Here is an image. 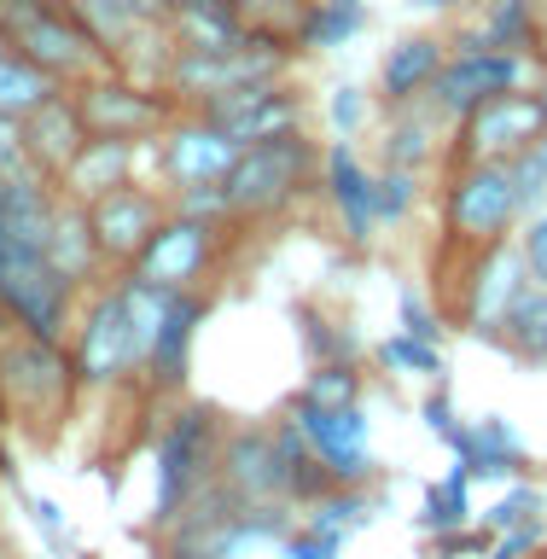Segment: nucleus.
I'll use <instances>...</instances> for the list:
<instances>
[{
    "label": "nucleus",
    "mask_w": 547,
    "mask_h": 559,
    "mask_svg": "<svg viewBox=\"0 0 547 559\" xmlns=\"http://www.w3.org/2000/svg\"><path fill=\"white\" fill-rule=\"evenodd\" d=\"M216 187H222L227 222L280 216L309 187H321V152H314V140L304 129H286L274 140H251V146H239V157L227 164V175Z\"/></svg>",
    "instance_id": "nucleus-1"
},
{
    "label": "nucleus",
    "mask_w": 547,
    "mask_h": 559,
    "mask_svg": "<svg viewBox=\"0 0 547 559\" xmlns=\"http://www.w3.org/2000/svg\"><path fill=\"white\" fill-rule=\"evenodd\" d=\"M0 41L12 52H24L35 70H47L59 87L117 64L99 35L76 17L70 0H0Z\"/></svg>",
    "instance_id": "nucleus-2"
},
{
    "label": "nucleus",
    "mask_w": 547,
    "mask_h": 559,
    "mask_svg": "<svg viewBox=\"0 0 547 559\" xmlns=\"http://www.w3.org/2000/svg\"><path fill=\"white\" fill-rule=\"evenodd\" d=\"M76 391L82 379L64 338H35V332H17L12 321H0V408L35 431H52L70 414Z\"/></svg>",
    "instance_id": "nucleus-3"
},
{
    "label": "nucleus",
    "mask_w": 547,
    "mask_h": 559,
    "mask_svg": "<svg viewBox=\"0 0 547 559\" xmlns=\"http://www.w3.org/2000/svg\"><path fill=\"white\" fill-rule=\"evenodd\" d=\"M524 216H531V204H524L513 157H454L449 187H443V234L454 251L496 245Z\"/></svg>",
    "instance_id": "nucleus-4"
},
{
    "label": "nucleus",
    "mask_w": 547,
    "mask_h": 559,
    "mask_svg": "<svg viewBox=\"0 0 547 559\" xmlns=\"http://www.w3.org/2000/svg\"><path fill=\"white\" fill-rule=\"evenodd\" d=\"M292 59H297L292 35L251 29L234 47H169L164 76H157V82L175 94V105H204V99H216V94H227V87H239V82L286 76Z\"/></svg>",
    "instance_id": "nucleus-5"
},
{
    "label": "nucleus",
    "mask_w": 547,
    "mask_h": 559,
    "mask_svg": "<svg viewBox=\"0 0 547 559\" xmlns=\"http://www.w3.org/2000/svg\"><path fill=\"white\" fill-rule=\"evenodd\" d=\"M70 94H76V111L87 122V134H111V140H157L175 117H181V105H175V94L164 82H146L122 64L70 82Z\"/></svg>",
    "instance_id": "nucleus-6"
},
{
    "label": "nucleus",
    "mask_w": 547,
    "mask_h": 559,
    "mask_svg": "<svg viewBox=\"0 0 547 559\" xmlns=\"http://www.w3.org/2000/svg\"><path fill=\"white\" fill-rule=\"evenodd\" d=\"M216 449H222V419L204 402H187L181 414L169 419L164 443H157V489H152V531H169L181 519V507L199 496L204 478H216Z\"/></svg>",
    "instance_id": "nucleus-7"
},
{
    "label": "nucleus",
    "mask_w": 547,
    "mask_h": 559,
    "mask_svg": "<svg viewBox=\"0 0 547 559\" xmlns=\"http://www.w3.org/2000/svg\"><path fill=\"white\" fill-rule=\"evenodd\" d=\"M513 87H536V52L531 47H449L443 70L431 82V111L461 122L466 111H478L484 99L513 94Z\"/></svg>",
    "instance_id": "nucleus-8"
},
{
    "label": "nucleus",
    "mask_w": 547,
    "mask_h": 559,
    "mask_svg": "<svg viewBox=\"0 0 547 559\" xmlns=\"http://www.w3.org/2000/svg\"><path fill=\"white\" fill-rule=\"evenodd\" d=\"M524 286H536V280L524 269L519 245L496 239V245H478V251H461V280L449 292V314L466 332H478V338H496L501 314L519 304Z\"/></svg>",
    "instance_id": "nucleus-9"
},
{
    "label": "nucleus",
    "mask_w": 547,
    "mask_h": 559,
    "mask_svg": "<svg viewBox=\"0 0 547 559\" xmlns=\"http://www.w3.org/2000/svg\"><path fill=\"white\" fill-rule=\"evenodd\" d=\"M70 361H76L82 391H117L134 379L129 367V280H111L105 292L87 297V309L70 321Z\"/></svg>",
    "instance_id": "nucleus-10"
},
{
    "label": "nucleus",
    "mask_w": 547,
    "mask_h": 559,
    "mask_svg": "<svg viewBox=\"0 0 547 559\" xmlns=\"http://www.w3.org/2000/svg\"><path fill=\"white\" fill-rule=\"evenodd\" d=\"M222 227L227 222L192 216V210H169V216L157 222V234L146 239V251H140L129 269L140 280H152V286H164V292H187V286H199V274L216 262Z\"/></svg>",
    "instance_id": "nucleus-11"
},
{
    "label": "nucleus",
    "mask_w": 547,
    "mask_h": 559,
    "mask_svg": "<svg viewBox=\"0 0 547 559\" xmlns=\"http://www.w3.org/2000/svg\"><path fill=\"white\" fill-rule=\"evenodd\" d=\"M204 122H216L239 140V146H251V140H274L286 129H304V99H297V87L286 76H262V82H239L227 87V94L192 105Z\"/></svg>",
    "instance_id": "nucleus-12"
},
{
    "label": "nucleus",
    "mask_w": 547,
    "mask_h": 559,
    "mask_svg": "<svg viewBox=\"0 0 547 559\" xmlns=\"http://www.w3.org/2000/svg\"><path fill=\"white\" fill-rule=\"evenodd\" d=\"M292 419H297V431L309 437V449L326 461L332 484H367L379 472L373 449H367L361 402H338V408H326V402H309L304 391H297L292 396Z\"/></svg>",
    "instance_id": "nucleus-13"
},
{
    "label": "nucleus",
    "mask_w": 547,
    "mask_h": 559,
    "mask_svg": "<svg viewBox=\"0 0 547 559\" xmlns=\"http://www.w3.org/2000/svg\"><path fill=\"white\" fill-rule=\"evenodd\" d=\"M164 216H169L164 199L140 181H122L111 192H99V199H87V234H94L99 262L105 269H129V262L146 251V239L157 234Z\"/></svg>",
    "instance_id": "nucleus-14"
},
{
    "label": "nucleus",
    "mask_w": 547,
    "mask_h": 559,
    "mask_svg": "<svg viewBox=\"0 0 547 559\" xmlns=\"http://www.w3.org/2000/svg\"><path fill=\"white\" fill-rule=\"evenodd\" d=\"M547 134V111L536 87H513V94L484 99L478 111L461 117V140L454 157H519L524 146H536Z\"/></svg>",
    "instance_id": "nucleus-15"
},
{
    "label": "nucleus",
    "mask_w": 547,
    "mask_h": 559,
    "mask_svg": "<svg viewBox=\"0 0 547 559\" xmlns=\"http://www.w3.org/2000/svg\"><path fill=\"white\" fill-rule=\"evenodd\" d=\"M216 478L234 489L239 501H286V478H292V466H286V449H280V431L274 426H239V431H227L222 437V449H216Z\"/></svg>",
    "instance_id": "nucleus-16"
},
{
    "label": "nucleus",
    "mask_w": 547,
    "mask_h": 559,
    "mask_svg": "<svg viewBox=\"0 0 547 559\" xmlns=\"http://www.w3.org/2000/svg\"><path fill=\"white\" fill-rule=\"evenodd\" d=\"M234 157H239V140L227 134V129H216V122H204L199 111L175 117L169 129L157 134V169H164L175 187H210V181H222Z\"/></svg>",
    "instance_id": "nucleus-17"
},
{
    "label": "nucleus",
    "mask_w": 547,
    "mask_h": 559,
    "mask_svg": "<svg viewBox=\"0 0 547 559\" xmlns=\"http://www.w3.org/2000/svg\"><path fill=\"white\" fill-rule=\"evenodd\" d=\"M321 187H326V199H332V210H338V222H344V239L349 245L373 239V227H379V181L367 175V164L356 157V146H349L344 134L321 152Z\"/></svg>",
    "instance_id": "nucleus-18"
},
{
    "label": "nucleus",
    "mask_w": 547,
    "mask_h": 559,
    "mask_svg": "<svg viewBox=\"0 0 547 559\" xmlns=\"http://www.w3.org/2000/svg\"><path fill=\"white\" fill-rule=\"evenodd\" d=\"M204 292L199 286H187V292H169V304H164V321H157V338H152V356L140 373L152 379V391H164L175 396L187 384V361H192V338H199V326H204Z\"/></svg>",
    "instance_id": "nucleus-19"
},
{
    "label": "nucleus",
    "mask_w": 547,
    "mask_h": 559,
    "mask_svg": "<svg viewBox=\"0 0 547 559\" xmlns=\"http://www.w3.org/2000/svg\"><path fill=\"white\" fill-rule=\"evenodd\" d=\"M17 134H24V157H29V164L59 181V169L82 152V140H87V122L76 111V94H70V87H52L35 111L17 117Z\"/></svg>",
    "instance_id": "nucleus-20"
},
{
    "label": "nucleus",
    "mask_w": 547,
    "mask_h": 559,
    "mask_svg": "<svg viewBox=\"0 0 547 559\" xmlns=\"http://www.w3.org/2000/svg\"><path fill=\"white\" fill-rule=\"evenodd\" d=\"M140 146H146V140L87 134V140H82V152H76V157H70V164L59 169V181H52V187H59L64 199H76V204L99 199V192H111V187H122V181H134Z\"/></svg>",
    "instance_id": "nucleus-21"
},
{
    "label": "nucleus",
    "mask_w": 547,
    "mask_h": 559,
    "mask_svg": "<svg viewBox=\"0 0 547 559\" xmlns=\"http://www.w3.org/2000/svg\"><path fill=\"white\" fill-rule=\"evenodd\" d=\"M449 59V41H437V35H402V41L384 52V64H379V99L391 105H414V99H426L431 94V82H437V70H443Z\"/></svg>",
    "instance_id": "nucleus-22"
},
{
    "label": "nucleus",
    "mask_w": 547,
    "mask_h": 559,
    "mask_svg": "<svg viewBox=\"0 0 547 559\" xmlns=\"http://www.w3.org/2000/svg\"><path fill=\"white\" fill-rule=\"evenodd\" d=\"M164 29L175 47H234L251 35L239 0H164Z\"/></svg>",
    "instance_id": "nucleus-23"
},
{
    "label": "nucleus",
    "mask_w": 547,
    "mask_h": 559,
    "mask_svg": "<svg viewBox=\"0 0 547 559\" xmlns=\"http://www.w3.org/2000/svg\"><path fill=\"white\" fill-rule=\"evenodd\" d=\"M443 443L454 449V472H466L472 478H501V472H519L524 466V443L519 431L507 426V419H484V426H449Z\"/></svg>",
    "instance_id": "nucleus-24"
},
{
    "label": "nucleus",
    "mask_w": 547,
    "mask_h": 559,
    "mask_svg": "<svg viewBox=\"0 0 547 559\" xmlns=\"http://www.w3.org/2000/svg\"><path fill=\"white\" fill-rule=\"evenodd\" d=\"M542 0H489L484 17L461 35V47H542L547 24H542Z\"/></svg>",
    "instance_id": "nucleus-25"
},
{
    "label": "nucleus",
    "mask_w": 547,
    "mask_h": 559,
    "mask_svg": "<svg viewBox=\"0 0 547 559\" xmlns=\"http://www.w3.org/2000/svg\"><path fill=\"white\" fill-rule=\"evenodd\" d=\"M47 257L76 280V286H94V269H105L94 251V234H87V204L59 199L52 204V227H47Z\"/></svg>",
    "instance_id": "nucleus-26"
},
{
    "label": "nucleus",
    "mask_w": 547,
    "mask_h": 559,
    "mask_svg": "<svg viewBox=\"0 0 547 559\" xmlns=\"http://www.w3.org/2000/svg\"><path fill=\"white\" fill-rule=\"evenodd\" d=\"M373 24V12H367V0H309L304 24H297V52H338L349 47L356 35Z\"/></svg>",
    "instance_id": "nucleus-27"
},
{
    "label": "nucleus",
    "mask_w": 547,
    "mask_h": 559,
    "mask_svg": "<svg viewBox=\"0 0 547 559\" xmlns=\"http://www.w3.org/2000/svg\"><path fill=\"white\" fill-rule=\"evenodd\" d=\"M496 344L507 349V356L531 361V367L547 361V286H524L519 292V304L507 309L501 326H496Z\"/></svg>",
    "instance_id": "nucleus-28"
},
{
    "label": "nucleus",
    "mask_w": 547,
    "mask_h": 559,
    "mask_svg": "<svg viewBox=\"0 0 547 559\" xmlns=\"http://www.w3.org/2000/svg\"><path fill=\"white\" fill-rule=\"evenodd\" d=\"M52 87H59V82H52L47 70H35L24 52H12L7 41H0V111L24 117V111H35V105L52 94Z\"/></svg>",
    "instance_id": "nucleus-29"
},
{
    "label": "nucleus",
    "mask_w": 547,
    "mask_h": 559,
    "mask_svg": "<svg viewBox=\"0 0 547 559\" xmlns=\"http://www.w3.org/2000/svg\"><path fill=\"white\" fill-rule=\"evenodd\" d=\"M431 157H437L431 117H419V111H408V105H396V122H391V134H384V164H402V169H419V175H426Z\"/></svg>",
    "instance_id": "nucleus-30"
},
{
    "label": "nucleus",
    "mask_w": 547,
    "mask_h": 559,
    "mask_svg": "<svg viewBox=\"0 0 547 559\" xmlns=\"http://www.w3.org/2000/svg\"><path fill=\"white\" fill-rule=\"evenodd\" d=\"M309 507H314V513H309V531H326V536H338V542L356 531V524L373 519V513H367L373 501H367V489H361V484H332L326 496H321V501H309Z\"/></svg>",
    "instance_id": "nucleus-31"
},
{
    "label": "nucleus",
    "mask_w": 547,
    "mask_h": 559,
    "mask_svg": "<svg viewBox=\"0 0 547 559\" xmlns=\"http://www.w3.org/2000/svg\"><path fill=\"white\" fill-rule=\"evenodd\" d=\"M472 519V496H466V472H449L443 484L426 489V513H419V524H426L431 536H454L461 524Z\"/></svg>",
    "instance_id": "nucleus-32"
},
{
    "label": "nucleus",
    "mask_w": 547,
    "mask_h": 559,
    "mask_svg": "<svg viewBox=\"0 0 547 559\" xmlns=\"http://www.w3.org/2000/svg\"><path fill=\"white\" fill-rule=\"evenodd\" d=\"M379 367H391L402 379H443V356H437V344L414 338V332H396V338L379 344Z\"/></svg>",
    "instance_id": "nucleus-33"
},
{
    "label": "nucleus",
    "mask_w": 547,
    "mask_h": 559,
    "mask_svg": "<svg viewBox=\"0 0 547 559\" xmlns=\"http://www.w3.org/2000/svg\"><path fill=\"white\" fill-rule=\"evenodd\" d=\"M309 402H326V408H338V402H361V373L356 361H321L304 384Z\"/></svg>",
    "instance_id": "nucleus-34"
},
{
    "label": "nucleus",
    "mask_w": 547,
    "mask_h": 559,
    "mask_svg": "<svg viewBox=\"0 0 547 559\" xmlns=\"http://www.w3.org/2000/svg\"><path fill=\"white\" fill-rule=\"evenodd\" d=\"M379 181V222H402L408 216V204L419 199V169H402V164H384Z\"/></svg>",
    "instance_id": "nucleus-35"
},
{
    "label": "nucleus",
    "mask_w": 547,
    "mask_h": 559,
    "mask_svg": "<svg viewBox=\"0 0 547 559\" xmlns=\"http://www.w3.org/2000/svg\"><path fill=\"white\" fill-rule=\"evenodd\" d=\"M245 24L251 29H274V35H297V24H304L309 0H239Z\"/></svg>",
    "instance_id": "nucleus-36"
},
{
    "label": "nucleus",
    "mask_w": 547,
    "mask_h": 559,
    "mask_svg": "<svg viewBox=\"0 0 547 559\" xmlns=\"http://www.w3.org/2000/svg\"><path fill=\"white\" fill-rule=\"evenodd\" d=\"M542 513V489H531V484H519V489H507V496L484 513V531H513V524H524V519H536Z\"/></svg>",
    "instance_id": "nucleus-37"
},
{
    "label": "nucleus",
    "mask_w": 547,
    "mask_h": 559,
    "mask_svg": "<svg viewBox=\"0 0 547 559\" xmlns=\"http://www.w3.org/2000/svg\"><path fill=\"white\" fill-rule=\"evenodd\" d=\"M326 122H332V134H356L361 129V122H367V94H361V87H332V99H326Z\"/></svg>",
    "instance_id": "nucleus-38"
},
{
    "label": "nucleus",
    "mask_w": 547,
    "mask_h": 559,
    "mask_svg": "<svg viewBox=\"0 0 547 559\" xmlns=\"http://www.w3.org/2000/svg\"><path fill=\"white\" fill-rule=\"evenodd\" d=\"M519 251H524V269H531L536 286H547V210H536L531 227H524V239H519Z\"/></svg>",
    "instance_id": "nucleus-39"
},
{
    "label": "nucleus",
    "mask_w": 547,
    "mask_h": 559,
    "mask_svg": "<svg viewBox=\"0 0 547 559\" xmlns=\"http://www.w3.org/2000/svg\"><path fill=\"white\" fill-rule=\"evenodd\" d=\"M501 542L489 548V559H524L542 542V519H524V524H513V531H496Z\"/></svg>",
    "instance_id": "nucleus-40"
},
{
    "label": "nucleus",
    "mask_w": 547,
    "mask_h": 559,
    "mask_svg": "<svg viewBox=\"0 0 547 559\" xmlns=\"http://www.w3.org/2000/svg\"><path fill=\"white\" fill-rule=\"evenodd\" d=\"M309 344L321 361H356V338H338L332 321H314V314H309Z\"/></svg>",
    "instance_id": "nucleus-41"
},
{
    "label": "nucleus",
    "mask_w": 547,
    "mask_h": 559,
    "mask_svg": "<svg viewBox=\"0 0 547 559\" xmlns=\"http://www.w3.org/2000/svg\"><path fill=\"white\" fill-rule=\"evenodd\" d=\"M402 332H414V338H426V344H437V314L426 309V297H414V292H402Z\"/></svg>",
    "instance_id": "nucleus-42"
},
{
    "label": "nucleus",
    "mask_w": 547,
    "mask_h": 559,
    "mask_svg": "<svg viewBox=\"0 0 547 559\" xmlns=\"http://www.w3.org/2000/svg\"><path fill=\"white\" fill-rule=\"evenodd\" d=\"M344 542L338 536H326V531H304V536H292L286 542V559H338Z\"/></svg>",
    "instance_id": "nucleus-43"
},
{
    "label": "nucleus",
    "mask_w": 547,
    "mask_h": 559,
    "mask_svg": "<svg viewBox=\"0 0 547 559\" xmlns=\"http://www.w3.org/2000/svg\"><path fill=\"white\" fill-rule=\"evenodd\" d=\"M17 164H29V157H24V134H17V117L0 111V169H17Z\"/></svg>",
    "instance_id": "nucleus-44"
},
{
    "label": "nucleus",
    "mask_w": 547,
    "mask_h": 559,
    "mask_svg": "<svg viewBox=\"0 0 547 559\" xmlns=\"http://www.w3.org/2000/svg\"><path fill=\"white\" fill-rule=\"evenodd\" d=\"M419 414H426V426H431L437 437H443V431L454 426V402H449L443 391H437V396H426V408H419Z\"/></svg>",
    "instance_id": "nucleus-45"
},
{
    "label": "nucleus",
    "mask_w": 547,
    "mask_h": 559,
    "mask_svg": "<svg viewBox=\"0 0 547 559\" xmlns=\"http://www.w3.org/2000/svg\"><path fill=\"white\" fill-rule=\"evenodd\" d=\"M29 513H35V524H41V531H47L52 542L64 536V519H59V507H52L47 496H35V501H29Z\"/></svg>",
    "instance_id": "nucleus-46"
},
{
    "label": "nucleus",
    "mask_w": 547,
    "mask_h": 559,
    "mask_svg": "<svg viewBox=\"0 0 547 559\" xmlns=\"http://www.w3.org/2000/svg\"><path fill=\"white\" fill-rule=\"evenodd\" d=\"M408 12H431V17H443V12H454L461 0H402Z\"/></svg>",
    "instance_id": "nucleus-47"
},
{
    "label": "nucleus",
    "mask_w": 547,
    "mask_h": 559,
    "mask_svg": "<svg viewBox=\"0 0 547 559\" xmlns=\"http://www.w3.org/2000/svg\"><path fill=\"white\" fill-rule=\"evenodd\" d=\"M524 157H531V164L542 169V181H547V134L536 140V146H524Z\"/></svg>",
    "instance_id": "nucleus-48"
},
{
    "label": "nucleus",
    "mask_w": 547,
    "mask_h": 559,
    "mask_svg": "<svg viewBox=\"0 0 547 559\" xmlns=\"http://www.w3.org/2000/svg\"><path fill=\"white\" fill-rule=\"evenodd\" d=\"M536 94H542V111H547V82H542V87H536Z\"/></svg>",
    "instance_id": "nucleus-49"
},
{
    "label": "nucleus",
    "mask_w": 547,
    "mask_h": 559,
    "mask_svg": "<svg viewBox=\"0 0 547 559\" xmlns=\"http://www.w3.org/2000/svg\"><path fill=\"white\" fill-rule=\"evenodd\" d=\"M542 24H547V12H542Z\"/></svg>",
    "instance_id": "nucleus-50"
},
{
    "label": "nucleus",
    "mask_w": 547,
    "mask_h": 559,
    "mask_svg": "<svg viewBox=\"0 0 547 559\" xmlns=\"http://www.w3.org/2000/svg\"><path fill=\"white\" fill-rule=\"evenodd\" d=\"M0 559H7V554H0Z\"/></svg>",
    "instance_id": "nucleus-51"
}]
</instances>
